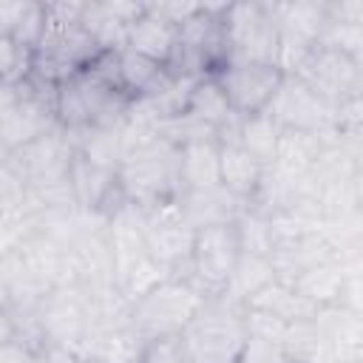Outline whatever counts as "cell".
Here are the masks:
<instances>
[{
	"instance_id": "52a82bcc",
	"label": "cell",
	"mask_w": 363,
	"mask_h": 363,
	"mask_svg": "<svg viewBox=\"0 0 363 363\" xmlns=\"http://www.w3.org/2000/svg\"><path fill=\"white\" fill-rule=\"evenodd\" d=\"M224 26L230 37L233 62L281 65V31L267 0L227 3Z\"/></svg>"
},
{
	"instance_id": "cb8c5ba5",
	"label": "cell",
	"mask_w": 363,
	"mask_h": 363,
	"mask_svg": "<svg viewBox=\"0 0 363 363\" xmlns=\"http://www.w3.org/2000/svg\"><path fill=\"white\" fill-rule=\"evenodd\" d=\"M272 281H278V272H275V264H272L269 255L241 252V258L235 264V272H233V278H230V284H227V289L221 295L230 298L233 303L247 306Z\"/></svg>"
},
{
	"instance_id": "5bb4252c",
	"label": "cell",
	"mask_w": 363,
	"mask_h": 363,
	"mask_svg": "<svg viewBox=\"0 0 363 363\" xmlns=\"http://www.w3.org/2000/svg\"><path fill=\"white\" fill-rule=\"evenodd\" d=\"M145 14V3L136 0H96L85 3L82 26L99 43L102 51H125L130 26Z\"/></svg>"
},
{
	"instance_id": "8992f818",
	"label": "cell",
	"mask_w": 363,
	"mask_h": 363,
	"mask_svg": "<svg viewBox=\"0 0 363 363\" xmlns=\"http://www.w3.org/2000/svg\"><path fill=\"white\" fill-rule=\"evenodd\" d=\"M210 295H204L193 281L187 278H167L159 286H153L147 295L130 303L128 323L130 329L147 343L153 337L182 335L187 323L199 315Z\"/></svg>"
},
{
	"instance_id": "4fadbf2b",
	"label": "cell",
	"mask_w": 363,
	"mask_h": 363,
	"mask_svg": "<svg viewBox=\"0 0 363 363\" xmlns=\"http://www.w3.org/2000/svg\"><path fill=\"white\" fill-rule=\"evenodd\" d=\"M284 68L281 65H264V62H230L221 74L218 82L227 94V102L235 116H255L264 113L278 94L284 82Z\"/></svg>"
},
{
	"instance_id": "f546056e",
	"label": "cell",
	"mask_w": 363,
	"mask_h": 363,
	"mask_svg": "<svg viewBox=\"0 0 363 363\" xmlns=\"http://www.w3.org/2000/svg\"><path fill=\"white\" fill-rule=\"evenodd\" d=\"M238 363H292V357H289V352L281 340L250 332V340H247Z\"/></svg>"
},
{
	"instance_id": "ba28073f",
	"label": "cell",
	"mask_w": 363,
	"mask_h": 363,
	"mask_svg": "<svg viewBox=\"0 0 363 363\" xmlns=\"http://www.w3.org/2000/svg\"><path fill=\"white\" fill-rule=\"evenodd\" d=\"M292 74L335 108L354 96H363V71L354 62V57L340 45H312L303 54V60L292 68Z\"/></svg>"
},
{
	"instance_id": "7a4b0ae2",
	"label": "cell",
	"mask_w": 363,
	"mask_h": 363,
	"mask_svg": "<svg viewBox=\"0 0 363 363\" xmlns=\"http://www.w3.org/2000/svg\"><path fill=\"white\" fill-rule=\"evenodd\" d=\"M179 159H182V147L164 136H153L128 147L116 170L128 204L147 210L167 201H179L184 193Z\"/></svg>"
},
{
	"instance_id": "7402d4cb",
	"label": "cell",
	"mask_w": 363,
	"mask_h": 363,
	"mask_svg": "<svg viewBox=\"0 0 363 363\" xmlns=\"http://www.w3.org/2000/svg\"><path fill=\"white\" fill-rule=\"evenodd\" d=\"M43 34H45V3H34V0L0 3V37H9L37 51Z\"/></svg>"
},
{
	"instance_id": "d6986e66",
	"label": "cell",
	"mask_w": 363,
	"mask_h": 363,
	"mask_svg": "<svg viewBox=\"0 0 363 363\" xmlns=\"http://www.w3.org/2000/svg\"><path fill=\"white\" fill-rule=\"evenodd\" d=\"M182 190H207L221 184V150L218 139H199L182 145Z\"/></svg>"
},
{
	"instance_id": "836d02e7",
	"label": "cell",
	"mask_w": 363,
	"mask_h": 363,
	"mask_svg": "<svg viewBox=\"0 0 363 363\" xmlns=\"http://www.w3.org/2000/svg\"><path fill=\"white\" fill-rule=\"evenodd\" d=\"M133 363H139V360H133Z\"/></svg>"
},
{
	"instance_id": "4316f807",
	"label": "cell",
	"mask_w": 363,
	"mask_h": 363,
	"mask_svg": "<svg viewBox=\"0 0 363 363\" xmlns=\"http://www.w3.org/2000/svg\"><path fill=\"white\" fill-rule=\"evenodd\" d=\"M238 238H241V252H255V255H269L275 250V235H272V218L255 210H244L241 218L235 221Z\"/></svg>"
},
{
	"instance_id": "f1b7e54d",
	"label": "cell",
	"mask_w": 363,
	"mask_h": 363,
	"mask_svg": "<svg viewBox=\"0 0 363 363\" xmlns=\"http://www.w3.org/2000/svg\"><path fill=\"white\" fill-rule=\"evenodd\" d=\"M139 363H193L182 335H167V337H153L142 346Z\"/></svg>"
},
{
	"instance_id": "83f0119b",
	"label": "cell",
	"mask_w": 363,
	"mask_h": 363,
	"mask_svg": "<svg viewBox=\"0 0 363 363\" xmlns=\"http://www.w3.org/2000/svg\"><path fill=\"white\" fill-rule=\"evenodd\" d=\"M34 74V48L0 37V85H20Z\"/></svg>"
},
{
	"instance_id": "d6a6232c",
	"label": "cell",
	"mask_w": 363,
	"mask_h": 363,
	"mask_svg": "<svg viewBox=\"0 0 363 363\" xmlns=\"http://www.w3.org/2000/svg\"><path fill=\"white\" fill-rule=\"evenodd\" d=\"M77 363H99V360H77Z\"/></svg>"
},
{
	"instance_id": "30bf717a",
	"label": "cell",
	"mask_w": 363,
	"mask_h": 363,
	"mask_svg": "<svg viewBox=\"0 0 363 363\" xmlns=\"http://www.w3.org/2000/svg\"><path fill=\"white\" fill-rule=\"evenodd\" d=\"M241 258V238L235 224H216L196 233L193 258L187 269V281H193L204 295H221L235 272Z\"/></svg>"
},
{
	"instance_id": "5b68a950",
	"label": "cell",
	"mask_w": 363,
	"mask_h": 363,
	"mask_svg": "<svg viewBox=\"0 0 363 363\" xmlns=\"http://www.w3.org/2000/svg\"><path fill=\"white\" fill-rule=\"evenodd\" d=\"M0 119H3V153H14L51 130L57 119V85L37 79L34 74L20 85H0Z\"/></svg>"
},
{
	"instance_id": "44dd1931",
	"label": "cell",
	"mask_w": 363,
	"mask_h": 363,
	"mask_svg": "<svg viewBox=\"0 0 363 363\" xmlns=\"http://www.w3.org/2000/svg\"><path fill=\"white\" fill-rule=\"evenodd\" d=\"M221 130H230L250 156H255L264 167H272L275 153H278V142H281V128L267 111L255 113V116H244V119L233 116Z\"/></svg>"
},
{
	"instance_id": "9a60e30c",
	"label": "cell",
	"mask_w": 363,
	"mask_h": 363,
	"mask_svg": "<svg viewBox=\"0 0 363 363\" xmlns=\"http://www.w3.org/2000/svg\"><path fill=\"white\" fill-rule=\"evenodd\" d=\"M179 204H182L184 218H187L196 230L216 227V224H235V221L241 218V213L250 207L241 196L230 193L224 184L207 187V190L182 193Z\"/></svg>"
},
{
	"instance_id": "4dcf8cb0",
	"label": "cell",
	"mask_w": 363,
	"mask_h": 363,
	"mask_svg": "<svg viewBox=\"0 0 363 363\" xmlns=\"http://www.w3.org/2000/svg\"><path fill=\"white\" fill-rule=\"evenodd\" d=\"M147 11H153L156 17H164L173 26H184L199 9L201 3H182V0H164V3H145Z\"/></svg>"
},
{
	"instance_id": "9c48e42d",
	"label": "cell",
	"mask_w": 363,
	"mask_h": 363,
	"mask_svg": "<svg viewBox=\"0 0 363 363\" xmlns=\"http://www.w3.org/2000/svg\"><path fill=\"white\" fill-rule=\"evenodd\" d=\"M196 227L184 218L179 201H167L159 207L142 210V238L150 252L173 278H184L193 258Z\"/></svg>"
},
{
	"instance_id": "277c9868",
	"label": "cell",
	"mask_w": 363,
	"mask_h": 363,
	"mask_svg": "<svg viewBox=\"0 0 363 363\" xmlns=\"http://www.w3.org/2000/svg\"><path fill=\"white\" fill-rule=\"evenodd\" d=\"M133 96L111 85L91 68L57 85V119L65 130L119 128L130 113Z\"/></svg>"
},
{
	"instance_id": "484cf974",
	"label": "cell",
	"mask_w": 363,
	"mask_h": 363,
	"mask_svg": "<svg viewBox=\"0 0 363 363\" xmlns=\"http://www.w3.org/2000/svg\"><path fill=\"white\" fill-rule=\"evenodd\" d=\"M187 116H193L196 122L213 128V130H221L235 113L227 102V94L218 82V77H201L193 88V96H190V105L184 111Z\"/></svg>"
},
{
	"instance_id": "7c38bea8",
	"label": "cell",
	"mask_w": 363,
	"mask_h": 363,
	"mask_svg": "<svg viewBox=\"0 0 363 363\" xmlns=\"http://www.w3.org/2000/svg\"><path fill=\"white\" fill-rule=\"evenodd\" d=\"M269 11L281 31V68L284 74H292V68L303 60V54L320 43L326 26H329V3L315 0H267Z\"/></svg>"
},
{
	"instance_id": "2e32d148",
	"label": "cell",
	"mask_w": 363,
	"mask_h": 363,
	"mask_svg": "<svg viewBox=\"0 0 363 363\" xmlns=\"http://www.w3.org/2000/svg\"><path fill=\"white\" fill-rule=\"evenodd\" d=\"M218 150H221V184L250 204L267 167L255 156H250L230 130L218 133Z\"/></svg>"
},
{
	"instance_id": "ac0fdd59",
	"label": "cell",
	"mask_w": 363,
	"mask_h": 363,
	"mask_svg": "<svg viewBox=\"0 0 363 363\" xmlns=\"http://www.w3.org/2000/svg\"><path fill=\"white\" fill-rule=\"evenodd\" d=\"M116 60H119V82H122L125 94L133 99L159 96L173 82V74L167 71V65H162L150 57H142L130 48L116 51Z\"/></svg>"
},
{
	"instance_id": "1f68e13d",
	"label": "cell",
	"mask_w": 363,
	"mask_h": 363,
	"mask_svg": "<svg viewBox=\"0 0 363 363\" xmlns=\"http://www.w3.org/2000/svg\"><path fill=\"white\" fill-rule=\"evenodd\" d=\"M329 23H340V26H357V28H363V0L329 3Z\"/></svg>"
},
{
	"instance_id": "8fae6325",
	"label": "cell",
	"mask_w": 363,
	"mask_h": 363,
	"mask_svg": "<svg viewBox=\"0 0 363 363\" xmlns=\"http://www.w3.org/2000/svg\"><path fill=\"white\" fill-rule=\"evenodd\" d=\"M267 113L278 122L281 130H303L318 133L326 139H335V113L337 108L318 96L306 82H301L295 74H286L278 94L272 96Z\"/></svg>"
},
{
	"instance_id": "ffe728a7",
	"label": "cell",
	"mask_w": 363,
	"mask_h": 363,
	"mask_svg": "<svg viewBox=\"0 0 363 363\" xmlns=\"http://www.w3.org/2000/svg\"><path fill=\"white\" fill-rule=\"evenodd\" d=\"M179 45V26L167 23L164 17H156L153 11L145 9V14L130 26V37H128V48L150 57L162 65H167L176 54Z\"/></svg>"
},
{
	"instance_id": "d4e9b609",
	"label": "cell",
	"mask_w": 363,
	"mask_h": 363,
	"mask_svg": "<svg viewBox=\"0 0 363 363\" xmlns=\"http://www.w3.org/2000/svg\"><path fill=\"white\" fill-rule=\"evenodd\" d=\"M292 286L309 298L315 306H340V295L346 286V261H323L312 269H306L303 275H298L292 281Z\"/></svg>"
},
{
	"instance_id": "3957f363",
	"label": "cell",
	"mask_w": 363,
	"mask_h": 363,
	"mask_svg": "<svg viewBox=\"0 0 363 363\" xmlns=\"http://www.w3.org/2000/svg\"><path fill=\"white\" fill-rule=\"evenodd\" d=\"M182 340L193 363H238L250 340L247 306L233 303L224 295L207 298L182 332Z\"/></svg>"
},
{
	"instance_id": "603a6c76",
	"label": "cell",
	"mask_w": 363,
	"mask_h": 363,
	"mask_svg": "<svg viewBox=\"0 0 363 363\" xmlns=\"http://www.w3.org/2000/svg\"><path fill=\"white\" fill-rule=\"evenodd\" d=\"M247 309L255 312H267L281 318L284 323H301V320H315L320 306H315L309 298H303L292 284L286 281H272L269 286H264L250 303Z\"/></svg>"
},
{
	"instance_id": "6da1fadb",
	"label": "cell",
	"mask_w": 363,
	"mask_h": 363,
	"mask_svg": "<svg viewBox=\"0 0 363 363\" xmlns=\"http://www.w3.org/2000/svg\"><path fill=\"white\" fill-rule=\"evenodd\" d=\"M85 3H45V34L34 51V77L48 85H62L85 71L99 54V43L82 26Z\"/></svg>"
},
{
	"instance_id": "e0dca14e",
	"label": "cell",
	"mask_w": 363,
	"mask_h": 363,
	"mask_svg": "<svg viewBox=\"0 0 363 363\" xmlns=\"http://www.w3.org/2000/svg\"><path fill=\"white\" fill-rule=\"evenodd\" d=\"M326 142H332V139L318 136V133H303V130H281L278 153H275V162L269 170H275L286 182H303L309 176V170L315 167Z\"/></svg>"
}]
</instances>
